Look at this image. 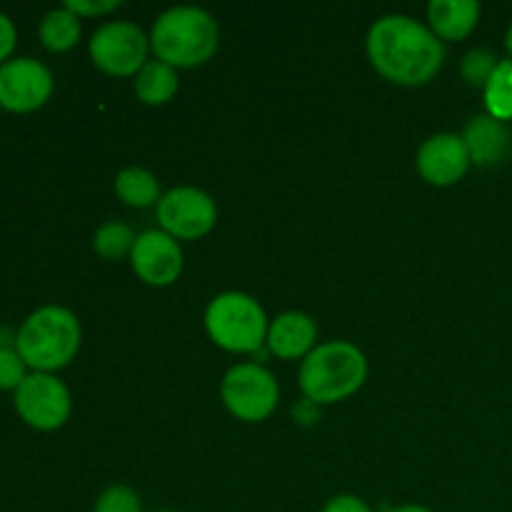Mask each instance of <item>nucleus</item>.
<instances>
[{
    "instance_id": "8",
    "label": "nucleus",
    "mask_w": 512,
    "mask_h": 512,
    "mask_svg": "<svg viewBox=\"0 0 512 512\" xmlns=\"http://www.w3.org/2000/svg\"><path fill=\"white\" fill-rule=\"evenodd\" d=\"M13 403L20 420L40 433L63 428L73 413V395L55 373H28L13 393Z\"/></svg>"
},
{
    "instance_id": "15",
    "label": "nucleus",
    "mask_w": 512,
    "mask_h": 512,
    "mask_svg": "<svg viewBox=\"0 0 512 512\" xmlns=\"http://www.w3.org/2000/svg\"><path fill=\"white\" fill-rule=\"evenodd\" d=\"M480 13L483 8L475 0H433L428 5V23L443 43H458L478 28Z\"/></svg>"
},
{
    "instance_id": "3",
    "label": "nucleus",
    "mask_w": 512,
    "mask_h": 512,
    "mask_svg": "<svg viewBox=\"0 0 512 512\" xmlns=\"http://www.w3.org/2000/svg\"><path fill=\"white\" fill-rule=\"evenodd\" d=\"M83 343V328L73 310L43 305L15 330V350L30 373H58L70 365Z\"/></svg>"
},
{
    "instance_id": "2",
    "label": "nucleus",
    "mask_w": 512,
    "mask_h": 512,
    "mask_svg": "<svg viewBox=\"0 0 512 512\" xmlns=\"http://www.w3.org/2000/svg\"><path fill=\"white\" fill-rule=\"evenodd\" d=\"M150 50L155 60L178 68L205 65L220 45L218 20L198 5H175L160 13L150 28Z\"/></svg>"
},
{
    "instance_id": "4",
    "label": "nucleus",
    "mask_w": 512,
    "mask_h": 512,
    "mask_svg": "<svg viewBox=\"0 0 512 512\" xmlns=\"http://www.w3.org/2000/svg\"><path fill=\"white\" fill-rule=\"evenodd\" d=\"M368 380V358L350 340H328L300 363L298 383L315 405H335L358 393Z\"/></svg>"
},
{
    "instance_id": "23",
    "label": "nucleus",
    "mask_w": 512,
    "mask_h": 512,
    "mask_svg": "<svg viewBox=\"0 0 512 512\" xmlns=\"http://www.w3.org/2000/svg\"><path fill=\"white\" fill-rule=\"evenodd\" d=\"M28 365L20 358L15 345L10 348H0V390H18L20 383L28 378Z\"/></svg>"
},
{
    "instance_id": "25",
    "label": "nucleus",
    "mask_w": 512,
    "mask_h": 512,
    "mask_svg": "<svg viewBox=\"0 0 512 512\" xmlns=\"http://www.w3.org/2000/svg\"><path fill=\"white\" fill-rule=\"evenodd\" d=\"M15 45H18V28H15L13 18L0 10V65L13 58Z\"/></svg>"
},
{
    "instance_id": "14",
    "label": "nucleus",
    "mask_w": 512,
    "mask_h": 512,
    "mask_svg": "<svg viewBox=\"0 0 512 512\" xmlns=\"http://www.w3.org/2000/svg\"><path fill=\"white\" fill-rule=\"evenodd\" d=\"M465 148L470 153V163L480 165V168H490V165L503 163L510 155L512 148V130L493 115L483 113L468 120L463 130Z\"/></svg>"
},
{
    "instance_id": "7",
    "label": "nucleus",
    "mask_w": 512,
    "mask_h": 512,
    "mask_svg": "<svg viewBox=\"0 0 512 512\" xmlns=\"http://www.w3.org/2000/svg\"><path fill=\"white\" fill-rule=\"evenodd\" d=\"M150 38L130 20H108L93 33L88 55L98 70L115 78H135L148 63Z\"/></svg>"
},
{
    "instance_id": "12",
    "label": "nucleus",
    "mask_w": 512,
    "mask_h": 512,
    "mask_svg": "<svg viewBox=\"0 0 512 512\" xmlns=\"http://www.w3.org/2000/svg\"><path fill=\"white\" fill-rule=\"evenodd\" d=\"M415 168L425 183L435 188H448L463 180L470 168V153L465 148L463 135L438 133L430 135L415 155Z\"/></svg>"
},
{
    "instance_id": "19",
    "label": "nucleus",
    "mask_w": 512,
    "mask_h": 512,
    "mask_svg": "<svg viewBox=\"0 0 512 512\" xmlns=\"http://www.w3.org/2000/svg\"><path fill=\"white\" fill-rule=\"evenodd\" d=\"M485 110L500 123L512 120V60H500L495 73L490 75L488 85L483 88Z\"/></svg>"
},
{
    "instance_id": "22",
    "label": "nucleus",
    "mask_w": 512,
    "mask_h": 512,
    "mask_svg": "<svg viewBox=\"0 0 512 512\" xmlns=\"http://www.w3.org/2000/svg\"><path fill=\"white\" fill-rule=\"evenodd\" d=\"M93 512H143V500L128 485H110L95 498Z\"/></svg>"
},
{
    "instance_id": "13",
    "label": "nucleus",
    "mask_w": 512,
    "mask_h": 512,
    "mask_svg": "<svg viewBox=\"0 0 512 512\" xmlns=\"http://www.w3.org/2000/svg\"><path fill=\"white\" fill-rule=\"evenodd\" d=\"M265 348L280 360H305L318 348V325L308 313L288 310L270 320Z\"/></svg>"
},
{
    "instance_id": "1",
    "label": "nucleus",
    "mask_w": 512,
    "mask_h": 512,
    "mask_svg": "<svg viewBox=\"0 0 512 512\" xmlns=\"http://www.w3.org/2000/svg\"><path fill=\"white\" fill-rule=\"evenodd\" d=\"M368 60L378 75L395 85H428L445 65V45L438 35L410 15H383L365 40Z\"/></svg>"
},
{
    "instance_id": "16",
    "label": "nucleus",
    "mask_w": 512,
    "mask_h": 512,
    "mask_svg": "<svg viewBox=\"0 0 512 512\" xmlns=\"http://www.w3.org/2000/svg\"><path fill=\"white\" fill-rule=\"evenodd\" d=\"M133 90L140 103L165 105L178 93V70L163 60H148L133 80Z\"/></svg>"
},
{
    "instance_id": "27",
    "label": "nucleus",
    "mask_w": 512,
    "mask_h": 512,
    "mask_svg": "<svg viewBox=\"0 0 512 512\" xmlns=\"http://www.w3.org/2000/svg\"><path fill=\"white\" fill-rule=\"evenodd\" d=\"M318 408H320V405L310 403L308 398H303L293 408V415H295V420H298V423L308 425V423H313V420H318Z\"/></svg>"
},
{
    "instance_id": "28",
    "label": "nucleus",
    "mask_w": 512,
    "mask_h": 512,
    "mask_svg": "<svg viewBox=\"0 0 512 512\" xmlns=\"http://www.w3.org/2000/svg\"><path fill=\"white\" fill-rule=\"evenodd\" d=\"M383 512H433L430 508H425V505H395V508H388Z\"/></svg>"
},
{
    "instance_id": "30",
    "label": "nucleus",
    "mask_w": 512,
    "mask_h": 512,
    "mask_svg": "<svg viewBox=\"0 0 512 512\" xmlns=\"http://www.w3.org/2000/svg\"><path fill=\"white\" fill-rule=\"evenodd\" d=\"M155 512H173V510H168V508H163V510H155Z\"/></svg>"
},
{
    "instance_id": "26",
    "label": "nucleus",
    "mask_w": 512,
    "mask_h": 512,
    "mask_svg": "<svg viewBox=\"0 0 512 512\" xmlns=\"http://www.w3.org/2000/svg\"><path fill=\"white\" fill-rule=\"evenodd\" d=\"M320 512H375L358 495H333Z\"/></svg>"
},
{
    "instance_id": "24",
    "label": "nucleus",
    "mask_w": 512,
    "mask_h": 512,
    "mask_svg": "<svg viewBox=\"0 0 512 512\" xmlns=\"http://www.w3.org/2000/svg\"><path fill=\"white\" fill-rule=\"evenodd\" d=\"M63 5L70 10V13H75L80 20H83V18H100V15L113 13V10H118L123 3H120V0H65Z\"/></svg>"
},
{
    "instance_id": "21",
    "label": "nucleus",
    "mask_w": 512,
    "mask_h": 512,
    "mask_svg": "<svg viewBox=\"0 0 512 512\" xmlns=\"http://www.w3.org/2000/svg\"><path fill=\"white\" fill-rule=\"evenodd\" d=\"M498 55L488 48H475L470 53L463 55L460 60V73H463L465 83L475 85V88H485L490 80V75L498 68Z\"/></svg>"
},
{
    "instance_id": "6",
    "label": "nucleus",
    "mask_w": 512,
    "mask_h": 512,
    "mask_svg": "<svg viewBox=\"0 0 512 512\" xmlns=\"http://www.w3.org/2000/svg\"><path fill=\"white\" fill-rule=\"evenodd\" d=\"M220 400L233 418L243 423H263L278 408L280 385L265 365L238 363L223 375Z\"/></svg>"
},
{
    "instance_id": "9",
    "label": "nucleus",
    "mask_w": 512,
    "mask_h": 512,
    "mask_svg": "<svg viewBox=\"0 0 512 512\" xmlns=\"http://www.w3.org/2000/svg\"><path fill=\"white\" fill-rule=\"evenodd\" d=\"M158 223L160 230L178 243L205 238L218 223V205L205 190L180 185V188H170L160 198Z\"/></svg>"
},
{
    "instance_id": "29",
    "label": "nucleus",
    "mask_w": 512,
    "mask_h": 512,
    "mask_svg": "<svg viewBox=\"0 0 512 512\" xmlns=\"http://www.w3.org/2000/svg\"><path fill=\"white\" fill-rule=\"evenodd\" d=\"M505 50H508V55H510V60H512V23H510L508 33H505Z\"/></svg>"
},
{
    "instance_id": "17",
    "label": "nucleus",
    "mask_w": 512,
    "mask_h": 512,
    "mask_svg": "<svg viewBox=\"0 0 512 512\" xmlns=\"http://www.w3.org/2000/svg\"><path fill=\"white\" fill-rule=\"evenodd\" d=\"M80 35H83V20L75 13H70L65 5L53 8L50 13L43 15L38 25V38L50 53H68L78 45Z\"/></svg>"
},
{
    "instance_id": "11",
    "label": "nucleus",
    "mask_w": 512,
    "mask_h": 512,
    "mask_svg": "<svg viewBox=\"0 0 512 512\" xmlns=\"http://www.w3.org/2000/svg\"><path fill=\"white\" fill-rule=\"evenodd\" d=\"M128 260L138 280H143L145 285H153V288L173 285L180 278L185 265L183 248H180L178 240L170 238L160 228L140 233Z\"/></svg>"
},
{
    "instance_id": "20",
    "label": "nucleus",
    "mask_w": 512,
    "mask_h": 512,
    "mask_svg": "<svg viewBox=\"0 0 512 512\" xmlns=\"http://www.w3.org/2000/svg\"><path fill=\"white\" fill-rule=\"evenodd\" d=\"M135 240H138V235H135V230L130 228L128 223L108 220V223H103L98 230H95L93 250L105 260L130 258Z\"/></svg>"
},
{
    "instance_id": "10",
    "label": "nucleus",
    "mask_w": 512,
    "mask_h": 512,
    "mask_svg": "<svg viewBox=\"0 0 512 512\" xmlns=\"http://www.w3.org/2000/svg\"><path fill=\"white\" fill-rule=\"evenodd\" d=\"M55 88L48 65L28 55H13L0 65V108L8 113H35Z\"/></svg>"
},
{
    "instance_id": "18",
    "label": "nucleus",
    "mask_w": 512,
    "mask_h": 512,
    "mask_svg": "<svg viewBox=\"0 0 512 512\" xmlns=\"http://www.w3.org/2000/svg\"><path fill=\"white\" fill-rule=\"evenodd\" d=\"M115 195L130 208H150L158 205L163 193H160V180L145 168H125L115 175Z\"/></svg>"
},
{
    "instance_id": "5",
    "label": "nucleus",
    "mask_w": 512,
    "mask_h": 512,
    "mask_svg": "<svg viewBox=\"0 0 512 512\" xmlns=\"http://www.w3.org/2000/svg\"><path fill=\"white\" fill-rule=\"evenodd\" d=\"M270 320L263 305L248 293L228 290L215 295L205 308V330L218 348L248 355L265 348Z\"/></svg>"
}]
</instances>
